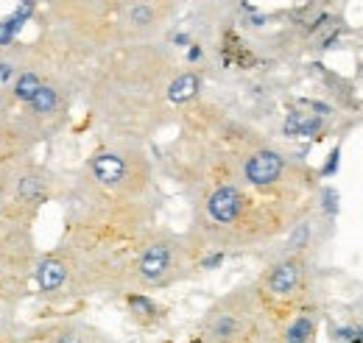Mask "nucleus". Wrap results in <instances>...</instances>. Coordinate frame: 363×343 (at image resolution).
Returning <instances> with one entry per match:
<instances>
[{"label":"nucleus","mask_w":363,"mask_h":343,"mask_svg":"<svg viewBox=\"0 0 363 343\" xmlns=\"http://www.w3.org/2000/svg\"><path fill=\"white\" fill-rule=\"evenodd\" d=\"M272 318L252 291H235L218 299L199 327V343H269Z\"/></svg>","instance_id":"obj_1"},{"label":"nucleus","mask_w":363,"mask_h":343,"mask_svg":"<svg viewBox=\"0 0 363 343\" xmlns=\"http://www.w3.org/2000/svg\"><path fill=\"white\" fill-rule=\"evenodd\" d=\"M305 285H308V265L302 254H282V257L274 262L272 268L263 274V282L257 288V296L263 301L269 318H274V310L277 307H285L282 310V318L279 324L294 315L299 307V299L305 293ZM277 324V327H279Z\"/></svg>","instance_id":"obj_2"},{"label":"nucleus","mask_w":363,"mask_h":343,"mask_svg":"<svg viewBox=\"0 0 363 343\" xmlns=\"http://www.w3.org/2000/svg\"><path fill=\"white\" fill-rule=\"evenodd\" d=\"M252 187H246L240 181V176L235 179H218L204 201H201V215H204V226H210L213 232L224 235V232H235V229H243L249 223V215H252V196H249Z\"/></svg>","instance_id":"obj_3"},{"label":"nucleus","mask_w":363,"mask_h":343,"mask_svg":"<svg viewBox=\"0 0 363 343\" xmlns=\"http://www.w3.org/2000/svg\"><path fill=\"white\" fill-rule=\"evenodd\" d=\"M182 268H184V252H182L179 240L168 235L145 240L132 262V274H135L137 285L143 288H165L177 282Z\"/></svg>","instance_id":"obj_4"},{"label":"nucleus","mask_w":363,"mask_h":343,"mask_svg":"<svg viewBox=\"0 0 363 343\" xmlns=\"http://www.w3.org/2000/svg\"><path fill=\"white\" fill-rule=\"evenodd\" d=\"M238 176L246 187H252L257 193H269L291 179V159L272 145H257L240 157Z\"/></svg>","instance_id":"obj_5"},{"label":"nucleus","mask_w":363,"mask_h":343,"mask_svg":"<svg viewBox=\"0 0 363 343\" xmlns=\"http://www.w3.org/2000/svg\"><path fill=\"white\" fill-rule=\"evenodd\" d=\"M87 171L92 181L109 193H121L135 184V159L118 148L95 151L87 162Z\"/></svg>","instance_id":"obj_6"},{"label":"nucleus","mask_w":363,"mask_h":343,"mask_svg":"<svg viewBox=\"0 0 363 343\" xmlns=\"http://www.w3.org/2000/svg\"><path fill=\"white\" fill-rule=\"evenodd\" d=\"M34 268H37L34 271L37 288H40V293L48 296V299L62 296L73 285V279H76V259L70 257L67 249H59V252L45 254Z\"/></svg>","instance_id":"obj_7"},{"label":"nucleus","mask_w":363,"mask_h":343,"mask_svg":"<svg viewBox=\"0 0 363 343\" xmlns=\"http://www.w3.org/2000/svg\"><path fill=\"white\" fill-rule=\"evenodd\" d=\"M23 109H26V118L34 120L37 126L50 123V120H56L65 112V89L56 81L45 79L43 86L34 92V98L28 103H23Z\"/></svg>","instance_id":"obj_8"},{"label":"nucleus","mask_w":363,"mask_h":343,"mask_svg":"<svg viewBox=\"0 0 363 343\" xmlns=\"http://www.w3.org/2000/svg\"><path fill=\"white\" fill-rule=\"evenodd\" d=\"M318 335V315L311 307L296 310L288 315L277 330H274V343H316Z\"/></svg>","instance_id":"obj_9"},{"label":"nucleus","mask_w":363,"mask_h":343,"mask_svg":"<svg viewBox=\"0 0 363 343\" xmlns=\"http://www.w3.org/2000/svg\"><path fill=\"white\" fill-rule=\"evenodd\" d=\"M199 89H201V76L199 73H190V70H184L179 76H174L171 81H168V103H187V101H193L196 95H199Z\"/></svg>","instance_id":"obj_10"},{"label":"nucleus","mask_w":363,"mask_h":343,"mask_svg":"<svg viewBox=\"0 0 363 343\" xmlns=\"http://www.w3.org/2000/svg\"><path fill=\"white\" fill-rule=\"evenodd\" d=\"M43 81H45L43 70H37V67H20L17 76H14V84H11L14 101L17 103H28L34 98V92L43 86Z\"/></svg>","instance_id":"obj_11"},{"label":"nucleus","mask_w":363,"mask_h":343,"mask_svg":"<svg viewBox=\"0 0 363 343\" xmlns=\"http://www.w3.org/2000/svg\"><path fill=\"white\" fill-rule=\"evenodd\" d=\"M321 131V115L313 112H291L285 118V134L288 137H313Z\"/></svg>","instance_id":"obj_12"},{"label":"nucleus","mask_w":363,"mask_h":343,"mask_svg":"<svg viewBox=\"0 0 363 343\" xmlns=\"http://www.w3.org/2000/svg\"><path fill=\"white\" fill-rule=\"evenodd\" d=\"M157 23V6L154 3H129V9H126V26H132V28H151Z\"/></svg>","instance_id":"obj_13"},{"label":"nucleus","mask_w":363,"mask_h":343,"mask_svg":"<svg viewBox=\"0 0 363 343\" xmlns=\"http://www.w3.org/2000/svg\"><path fill=\"white\" fill-rule=\"evenodd\" d=\"M311 235H313L311 220H299V223H294L291 232H288V240H285V254H302L305 246H311Z\"/></svg>","instance_id":"obj_14"},{"label":"nucleus","mask_w":363,"mask_h":343,"mask_svg":"<svg viewBox=\"0 0 363 343\" xmlns=\"http://www.w3.org/2000/svg\"><path fill=\"white\" fill-rule=\"evenodd\" d=\"M126 301H129V310L135 315H140V318H148L151 321L157 315V304H154V299H148L145 293H129Z\"/></svg>","instance_id":"obj_15"},{"label":"nucleus","mask_w":363,"mask_h":343,"mask_svg":"<svg viewBox=\"0 0 363 343\" xmlns=\"http://www.w3.org/2000/svg\"><path fill=\"white\" fill-rule=\"evenodd\" d=\"M50 343H90V335L76 324H65V327H59L53 332Z\"/></svg>","instance_id":"obj_16"},{"label":"nucleus","mask_w":363,"mask_h":343,"mask_svg":"<svg viewBox=\"0 0 363 343\" xmlns=\"http://www.w3.org/2000/svg\"><path fill=\"white\" fill-rule=\"evenodd\" d=\"M135 3H157V0H135Z\"/></svg>","instance_id":"obj_17"}]
</instances>
